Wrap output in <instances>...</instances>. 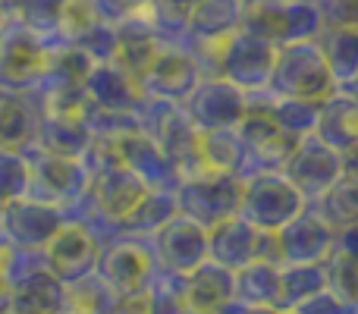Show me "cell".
Wrapping results in <instances>:
<instances>
[{
  "label": "cell",
  "instance_id": "obj_20",
  "mask_svg": "<svg viewBox=\"0 0 358 314\" xmlns=\"http://www.w3.org/2000/svg\"><path fill=\"white\" fill-rule=\"evenodd\" d=\"M92 6H94V13H98L101 22L120 25V22H126V19L145 13L148 0H92Z\"/></svg>",
  "mask_w": 358,
  "mask_h": 314
},
{
  "label": "cell",
  "instance_id": "obj_19",
  "mask_svg": "<svg viewBox=\"0 0 358 314\" xmlns=\"http://www.w3.org/2000/svg\"><path fill=\"white\" fill-rule=\"evenodd\" d=\"M324 29H358V0H315Z\"/></svg>",
  "mask_w": 358,
  "mask_h": 314
},
{
  "label": "cell",
  "instance_id": "obj_16",
  "mask_svg": "<svg viewBox=\"0 0 358 314\" xmlns=\"http://www.w3.org/2000/svg\"><path fill=\"white\" fill-rule=\"evenodd\" d=\"M10 19L29 25L31 31H38L41 38L57 41V29H60L63 10L69 0H3Z\"/></svg>",
  "mask_w": 358,
  "mask_h": 314
},
{
  "label": "cell",
  "instance_id": "obj_9",
  "mask_svg": "<svg viewBox=\"0 0 358 314\" xmlns=\"http://www.w3.org/2000/svg\"><path fill=\"white\" fill-rule=\"evenodd\" d=\"M283 170H286V179L305 195V201L308 198H321L330 185L346 176L343 173V155L334 151L330 145H324L317 136H305L296 145L292 157L286 160Z\"/></svg>",
  "mask_w": 358,
  "mask_h": 314
},
{
  "label": "cell",
  "instance_id": "obj_7",
  "mask_svg": "<svg viewBox=\"0 0 358 314\" xmlns=\"http://www.w3.org/2000/svg\"><path fill=\"white\" fill-rule=\"evenodd\" d=\"M204 73L198 66V57L192 54L185 44L164 41L161 54L148 66V73L138 79L142 98H157L170 101V104H185L189 94L201 85Z\"/></svg>",
  "mask_w": 358,
  "mask_h": 314
},
{
  "label": "cell",
  "instance_id": "obj_3",
  "mask_svg": "<svg viewBox=\"0 0 358 314\" xmlns=\"http://www.w3.org/2000/svg\"><path fill=\"white\" fill-rule=\"evenodd\" d=\"M242 189H245V179H239L236 173L201 170L195 176L179 179L176 204H182L185 217L195 220L198 227L214 229L229 217H239Z\"/></svg>",
  "mask_w": 358,
  "mask_h": 314
},
{
  "label": "cell",
  "instance_id": "obj_21",
  "mask_svg": "<svg viewBox=\"0 0 358 314\" xmlns=\"http://www.w3.org/2000/svg\"><path fill=\"white\" fill-rule=\"evenodd\" d=\"M343 173H346L349 179H355V183H358V145H355V148H349L346 155H343Z\"/></svg>",
  "mask_w": 358,
  "mask_h": 314
},
{
  "label": "cell",
  "instance_id": "obj_11",
  "mask_svg": "<svg viewBox=\"0 0 358 314\" xmlns=\"http://www.w3.org/2000/svg\"><path fill=\"white\" fill-rule=\"evenodd\" d=\"M161 48H164V38L155 29L148 13H138V16L117 25V63L129 76H136V82L148 73V66L161 54Z\"/></svg>",
  "mask_w": 358,
  "mask_h": 314
},
{
  "label": "cell",
  "instance_id": "obj_5",
  "mask_svg": "<svg viewBox=\"0 0 358 314\" xmlns=\"http://www.w3.org/2000/svg\"><path fill=\"white\" fill-rule=\"evenodd\" d=\"M305 195L286 179V173H258L245 179L239 217L261 233H277L302 214Z\"/></svg>",
  "mask_w": 358,
  "mask_h": 314
},
{
  "label": "cell",
  "instance_id": "obj_4",
  "mask_svg": "<svg viewBox=\"0 0 358 314\" xmlns=\"http://www.w3.org/2000/svg\"><path fill=\"white\" fill-rule=\"evenodd\" d=\"M242 29L271 44L311 41L324 31L315 0H248Z\"/></svg>",
  "mask_w": 358,
  "mask_h": 314
},
{
  "label": "cell",
  "instance_id": "obj_22",
  "mask_svg": "<svg viewBox=\"0 0 358 314\" xmlns=\"http://www.w3.org/2000/svg\"><path fill=\"white\" fill-rule=\"evenodd\" d=\"M10 22V13H6V3L0 0V31H3V25Z\"/></svg>",
  "mask_w": 358,
  "mask_h": 314
},
{
  "label": "cell",
  "instance_id": "obj_10",
  "mask_svg": "<svg viewBox=\"0 0 358 314\" xmlns=\"http://www.w3.org/2000/svg\"><path fill=\"white\" fill-rule=\"evenodd\" d=\"M245 10L248 0H201L189 19L182 44L192 54H210L223 41H229L236 31H242Z\"/></svg>",
  "mask_w": 358,
  "mask_h": 314
},
{
  "label": "cell",
  "instance_id": "obj_13",
  "mask_svg": "<svg viewBox=\"0 0 358 314\" xmlns=\"http://www.w3.org/2000/svg\"><path fill=\"white\" fill-rule=\"evenodd\" d=\"M334 73L336 85H346L358 76V29H324L315 38Z\"/></svg>",
  "mask_w": 358,
  "mask_h": 314
},
{
  "label": "cell",
  "instance_id": "obj_8",
  "mask_svg": "<svg viewBox=\"0 0 358 314\" xmlns=\"http://www.w3.org/2000/svg\"><path fill=\"white\" fill-rule=\"evenodd\" d=\"M248 113V94L223 79H201V85L185 101V117L198 132L236 129Z\"/></svg>",
  "mask_w": 358,
  "mask_h": 314
},
{
  "label": "cell",
  "instance_id": "obj_2",
  "mask_svg": "<svg viewBox=\"0 0 358 314\" xmlns=\"http://www.w3.org/2000/svg\"><path fill=\"white\" fill-rule=\"evenodd\" d=\"M198 66L204 73V63H214L210 79H223L233 88L252 94V92H267L273 73V60H277V44L267 38H258L252 31H236L229 41H223L210 54H195Z\"/></svg>",
  "mask_w": 358,
  "mask_h": 314
},
{
  "label": "cell",
  "instance_id": "obj_18",
  "mask_svg": "<svg viewBox=\"0 0 358 314\" xmlns=\"http://www.w3.org/2000/svg\"><path fill=\"white\" fill-rule=\"evenodd\" d=\"M201 0H148L145 13L151 16L155 29L161 31L164 41H173V44H182L185 38V29H189V19L195 13V6Z\"/></svg>",
  "mask_w": 358,
  "mask_h": 314
},
{
  "label": "cell",
  "instance_id": "obj_6",
  "mask_svg": "<svg viewBox=\"0 0 358 314\" xmlns=\"http://www.w3.org/2000/svg\"><path fill=\"white\" fill-rule=\"evenodd\" d=\"M54 44L57 41L41 38L29 25L10 19L0 31V88H10V92L35 88L50 63Z\"/></svg>",
  "mask_w": 358,
  "mask_h": 314
},
{
  "label": "cell",
  "instance_id": "obj_14",
  "mask_svg": "<svg viewBox=\"0 0 358 314\" xmlns=\"http://www.w3.org/2000/svg\"><path fill=\"white\" fill-rule=\"evenodd\" d=\"M317 201V217L327 223L330 229H352L358 227V183L349 176H343L340 183H334Z\"/></svg>",
  "mask_w": 358,
  "mask_h": 314
},
{
  "label": "cell",
  "instance_id": "obj_17",
  "mask_svg": "<svg viewBox=\"0 0 358 314\" xmlns=\"http://www.w3.org/2000/svg\"><path fill=\"white\" fill-rule=\"evenodd\" d=\"M38 120L29 113V107L16 94H3L0 88V148H22L35 142Z\"/></svg>",
  "mask_w": 358,
  "mask_h": 314
},
{
  "label": "cell",
  "instance_id": "obj_1",
  "mask_svg": "<svg viewBox=\"0 0 358 314\" xmlns=\"http://www.w3.org/2000/svg\"><path fill=\"white\" fill-rule=\"evenodd\" d=\"M267 92H271L273 98L308 101V104L327 101L330 94L336 92V79L321 54V44H317L315 38H311V41L280 44Z\"/></svg>",
  "mask_w": 358,
  "mask_h": 314
},
{
  "label": "cell",
  "instance_id": "obj_12",
  "mask_svg": "<svg viewBox=\"0 0 358 314\" xmlns=\"http://www.w3.org/2000/svg\"><path fill=\"white\" fill-rule=\"evenodd\" d=\"M315 136L324 145H330L334 151H340V155L355 148L358 145V101L336 88L327 101H321Z\"/></svg>",
  "mask_w": 358,
  "mask_h": 314
},
{
  "label": "cell",
  "instance_id": "obj_15",
  "mask_svg": "<svg viewBox=\"0 0 358 314\" xmlns=\"http://www.w3.org/2000/svg\"><path fill=\"white\" fill-rule=\"evenodd\" d=\"M48 255H50V264L60 267V271H66V267L85 271L98 252H94V242H92V236H88V229L60 227L54 233V239L48 242Z\"/></svg>",
  "mask_w": 358,
  "mask_h": 314
}]
</instances>
